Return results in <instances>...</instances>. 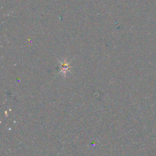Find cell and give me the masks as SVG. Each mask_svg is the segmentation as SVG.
<instances>
[{
  "label": "cell",
  "mask_w": 156,
  "mask_h": 156,
  "mask_svg": "<svg viewBox=\"0 0 156 156\" xmlns=\"http://www.w3.org/2000/svg\"><path fill=\"white\" fill-rule=\"evenodd\" d=\"M69 64L67 61H64L61 62L60 61V73H62V75H64V74H66V73H68L69 70Z\"/></svg>",
  "instance_id": "cell-1"
}]
</instances>
